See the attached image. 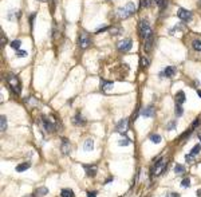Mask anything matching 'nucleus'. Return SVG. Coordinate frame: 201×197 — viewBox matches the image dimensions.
Masks as SVG:
<instances>
[{
    "mask_svg": "<svg viewBox=\"0 0 201 197\" xmlns=\"http://www.w3.org/2000/svg\"><path fill=\"white\" fill-rule=\"evenodd\" d=\"M138 30H139V35L141 38L145 40V47H146V51H150L152 50V46H153V31H152V27L149 24V20L147 19H142L138 24Z\"/></svg>",
    "mask_w": 201,
    "mask_h": 197,
    "instance_id": "nucleus-1",
    "label": "nucleus"
},
{
    "mask_svg": "<svg viewBox=\"0 0 201 197\" xmlns=\"http://www.w3.org/2000/svg\"><path fill=\"white\" fill-rule=\"evenodd\" d=\"M134 12H135V4H134L133 1H130V3H127L126 6H123L117 10V15L119 19H127Z\"/></svg>",
    "mask_w": 201,
    "mask_h": 197,
    "instance_id": "nucleus-2",
    "label": "nucleus"
},
{
    "mask_svg": "<svg viewBox=\"0 0 201 197\" xmlns=\"http://www.w3.org/2000/svg\"><path fill=\"white\" fill-rule=\"evenodd\" d=\"M7 83L10 85V87L12 89V91L15 93V94H20L21 91V83L20 81H19V78L16 75H13V74H10L7 78Z\"/></svg>",
    "mask_w": 201,
    "mask_h": 197,
    "instance_id": "nucleus-3",
    "label": "nucleus"
},
{
    "mask_svg": "<svg viewBox=\"0 0 201 197\" xmlns=\"http://www.w3.org/2000/svg\"><path fill=\"white\" fill-rule=\"evenodd\" d=\"M78 44H79V47L82 50L88 49L91 44V36L87 32H85V31H80L79 35H78Z\"/></svg>",
    "mask_w": 201,
    "mask_h": 197,
    "instance_id": "nucleus-4",
    "label": "nucleus"
},
{
    "mask_svg": "<svg viewBox=\"0 0 201 197\" xmlns=\"http://www.w3.org/2000/svg\"><path fill=\"white\" fill-rule=\"evenodd\" d=\"M117 47H118V50H119L121 52H127L129 50L133 47V40L129 39V38H126V39H123V40L118 42Z\"/></svg>",
    "mask_w": 201,
    "mask_h": 197,
    "instance_id": "nucleus-5",
    "label": "nucleus"
},
{
    "mask_svg": "<svg viewBox=\"0 0 201 197\" xmlns=\"http://www.w3.org/2000/svg\"><path fill=\"white\" fill-rule=\"evenodd\" d=\"M127 129H129V119L127 118L121 119V121L117 123V126H115V132L119 133V134H122V135L127 132Z\"/></svg>",
    "mask_w": 201,
    "mask_h": 197,
    "instance_id": "nucleus-6",
    "label": "nucleus"
},
{
    "mask_svg": "<svg viewBox=\"0 0 201 197\" xmlns=\"http://www.w3.org/2000/svg\"><path fill=\"white\" fill-rule=\"evenodd\" d=\"M42 125H43V127H44V130L47 133H54L56 130L54 122H51L46 115H42Z\"/></svg>",
    "mask_w": 201,
    "mask_h": 197,
    "instance_id": "nucleus-7",
    "label": "nucleus"
},
{
    "mask_svg": "<svg viewBox=\"0 0 201 197\" xmlns=\"http://www.w3.org/2000/svg\"><path fill=\"white\" fill-rule=\"evenodd\" d=\"M177 16H178L182 22H190V20H192V12L188 11V10L180 8L178 11H177Z\"/></svg>",
    "mask_w": 201,
    "mask_h": 197,
    "instance_id": "nucleus-8",
    "label": "nucleus"
},
{
    "mask_svg": "<svg viewBox=\"0 0 201 197\" xmlns=\"http://www.w3.org/2000/svg\"><path fill=\"white\" fill-rule=\"evenodd\" d=\"M165 169H166V164L162 161V160H158V161L155 162V165H154V172H153V174L160 176V174H162V173L165 172Z\"/></svg>",
    "mask_w": 201,
    "mask_h": 197,
    "instance_id": "nucleus-9",
    "label": "nucleus"
},
{
    "mask_svg": "<svg viewBox=\"0 0 201 197\" xmlns=\"http://www.w3.org/2000/svg\"><path fill=\"white\" fill-rule=\"evenodd\" d=\"M60 150L64 156H68L71 151V146H70V141L67 138H62V145H60Z\"/></svg>",
    "mask_w": 201,
    "mask_h": 197,
    "instance_id": "nucleus-10",
    "label": "nucleus"
},
{
    "mask_svg": "<svg viewBox=\"0 0 201 197\" xmlns=\"http://www.w3.org/2000/svg\"><path fill=\"white\" fill-rule=\"evenodd\" d=\"M83 169H85L87 177H94L96 174L98 168H96V165H83Z\"/></svg>",
    "mask_w": 201,
    "mask_h": 197,
    "instance_id": "nucleus-11",
    "label": "nucleus"
},
{
    "mask_svg": "<svg viewBox=\"0 0 201 197\" xmlns=\"http://www.w3.org/2000/svg\"><path fill=\"white\" fill-rule=\"evenodd\" d=\"M141 114L144 117H154V114H155V109H154V106L153 105H149V106H146V107L144 109V110L141 111Z\"/></svg>",
    "mask_w": 201,
    "mask_h": 197,
    "instance_id": "nucleus-12",
    "label": "nucleus"
},
{
    "mask_svg": "<svg viewBox=\"0 0 201 197\" xmlns=\"http://www.w3.org/2000/svg\"><path fill=\"white\" fill-rule=\"evenodd\" d=\"M113 86H114V83H113L111 81H106V79H102L101 81V90L105 93L110 91V90L113 89Z\"/></svg>",
    "mask_w": 201,
    "mask_h": 197,
    "instance_id": "nucleus-13",
    "label": "nucleus"
},
{
    "mask_svg": "<svg viewBox=\"0 0 201 197\" xmlns=\"http://www.w3.org/2000/svg\"><path fill=\"white\" fill-rule=\"evenodd\" d=\"M174 74H176V67H173V66H168V67L163 68V73L161 74V76L165 75L166 78H170V76H174Z\"/></svg>",
    "mask_w": 201,
    "mask_h": 197,
    "instance_id": "nucleus-14",
    "label": "nucleus"
},
{
    "mask_svg": "<svg viewBox=\"0 0 201 197\" xmlns=\"http://www.w3.org/2000/svg\"><path fill=\"white\" fill-rule=\"evenodd\" d=\"M72 123H74L75 126H82V125L86 123V121H85V118L80 115V113H78L77 115L72 118Z\"/></svg>",
    "mask_w": 201,
    "mask_h": 197,
    "instance_id": "nucleus-15",
    "label": "nucleus"
},
{
    "mask_svg": "<svg viewBox=\"0 0 201 197\" xmlns=\"http://www.w3.org/2000/svg\"><path fill=\"white\" fill-rule=\"evenodd\" d=\"M174 102L176 105H182L185 102V93L184 91H178L176 95H174Z\"/></svg>",
    "mask_w": 201,
    "mask_h": 197,
    "instance_id": "nucleus-16",
    "label": "nucleus"
},
{
    "mask_svg": "<svg viewBox=\"0 0 201 197\" xmlns=\"http://www.w3.org/2000/svg\"><path fill=\"white\" fill-rule=\"evenodd\" d=\"M47 193H48V189L46 188V186H40V188H38L36 190H35L34 197H42V196H46Z\"/></svg>",
    "mask_w": 201,
    "mask_h": 197,
    "instance_id": "nucleus-17",
    "label": "nucleus"
},
{
    "mask_svg": "<svg viewBox=\"0 0 201 197\" xmlns=\"http://www.w3.org/2000/svg\"><path fill=\"white\" fill-rule=\"evenodd\" d=\"M93 149H94V141L91 140V138H88V140H86L85 143H83V150L91 151Z\"/></svg>",
    "mask_w": 201,
    "mask_h": 197,
    "instance_id": "nucleus-18",
    "label": "nucleus"
},
{
    "mask_svg": "<svg viewBox=\"0 0 201 197\" xmlns=\"http://www.w3.org/2000/svg\"><path fill=\"white\" fill-rule=\"evenodd\" d=\"M0 130H1V133H4L7 130V117L5 115L0 117Z\"/></svg>",
    "mask_w": 201,
    "mask_h": 197,
    "instance_id": "nucleus-19",
    "label": "nucleus"
},
{
    "mask_svg": "<svg viewBox=\"0 0 201 197\" xmlns=\"http://www.w3.org/2000/svg\"><path fill=\"white\" fill-rule=\"evenodd\" d=\"M29 168H31V165H29L28 162H23V164L16 166V172H24V170H28Z\"/></svg>",
    "mask_w": 201,
    "mask_h": 197,
    "instance_id": "nucleus-20",
    "label": "nucleus"
},
{
    "mask_svg": "<svg viewBox=\"0 0 201 197\" xmlns=\"http://www.w3.org/2000/svg\"><path fill=\"white\" fill-rule=\"evenodd\" d=\"M60 196L62 197H75V194H74V192L71 190V189H62V192H60Z\"/></svg>",
    "mask_w": 201,
    "mask_h": 197,
    "instance_id": "nucleus-21",
    "label": "nucleus"
},
{
    "mask_svg": "<svg viewBox=\"0 0 201 197\" xmlns=\"http://www.w3.org/2000/svg\"><path fill=\"white\" fill-rule=\"evenodd\" d=\"M192 47L194 51H200L201 52V39H194L192 42Z\"/></svg>",
    "mask_w": 201,
    "mask_h": 197,
    "instance_id": "nucleus-22",
    "label": "nucleus"
},
{
    "mask_svg": "<svg viewBox=\"0 0 201 197\" xmlns=\"http://www.w3.org/2000/svg\"><path fill=\"white\" fill-rule=\"evenodd\" d=\"M20 46H21V42L19 40V39H15V40H12L11 42V49H13V50H20Z\"/></svg>",
    "mask_w": 201,
    "mask_h": 197,
    "instance_id": "nucleus-23",
    "label": "nucleus"
},
{
    "mask_svg": "<svg viewBox=\"0 0 201 197\" xmlns=\"http://www.w3.org/2000/svg\"><path fill=\"white\" fill-rule=\"evenodd\" d=\"M184 172H185V166H184V165L177 164L176 166H174V173H176V174H182Z\"/></svg>",
    "mask_w": 201,
    "mask_h": 197,
    "instance_id": "nucleus-24",
    "label": "nucleus"
},
{
    "mask_svg": "<svg viewBox=\"0 0 201 197\" xmlns=\"http://www.w3.org/2000/svg\"><path fill=\"white\" fill-rule=\"evenodd\" d=\"M174 114H176V117H181L182 114H184V109H182L181 105H176V107H174Z\"/></svg>",
    "mask_w": 201,
    "mask_h": 197,
    "instance_id": "nucleus-25",
    "label": "nucleus"
},
{
    "mask_svg": "<svg viewBox=\"0 0 201 197\" xmlns=\"http://www.w3.org/2000/svg\"><path fill=\"white\" fill-rule=\"evenodd\" d=\"M161 140H162V137H161L160 134H150V141L154 143H160Z\"/></svg>",
    "mask_w": 201,
    "mask_h": 197,
    "instance_id": "nucleus-26",
    "label": "nucleus"
},
{
    "mask_svg": "<svg viewBox=\"0 0 201 197\" xmlns=\"http://www.w3.org/2000/svg\"><path fill=\"white\" fill-rule=\"evenodd\" d=\"M200 151H201V145H200V143H197V145L193 146V149L190 150V154H192V156L194 157V156H197V154L200 153Z\"/></svg>",
    "mask_w": 201,
    "mask_h": 197,
    "instance_id": "nucleus-27",
    "label": "nucleus"
},
{
    "mask_svg": "<svg viewBox=\"0 0 201 197\" xmlns=\"http://www.w3.org/2000/svg\"><path fill=\"white\" fill-rule=\"evenodd\" d=\"M118 145H119V146H129V145H130V140H129V138L119 140V141H118Z\"/></svg>",
    "mask_w": 201,
    "mask_h": 197,
    "instance_id": "nucleus-28",
    "label": "nucleus"
},
{
    "mask_svg": "<svg viewBox=\"0 0 201 197\" xmlns=\"http://www.w3.org/2000/svg\"><path fill=\"white\" fill-rule=\"evenodd\" d=\"M189 185H190V178L189 177H185L184 180L181 181V186H182V188H189Z\"/></svg>",
    "mask_w": 201,
    "mask_h": 197,
    "instance_id": "nucleus-29",
    "label": "nucleus"
},
{
    "mask_svg": "<svg viewBox=\"0 0 201 197\" xmlns=\"http://www.w3.org/2000/svg\"><path fill=\"white\" fill-rule=\"evenodd\" d=\"M121 32H122V28H118V27H114L110 30V34H111V35H119Z\"/></svg>",
    "mask_w": 201,
    "mask_h": 197,
    "instance_id": "nucleus-30",
    "label": "nucleus"
},
{
    "mask_svg": "<svg viewBox=\"0 0 201 197\" xmlns=\"http://www.w3.org/2000/svg\"><path fill=\"white\" fill-rule=\"evenodd\" d=\"M150 4H152V0H142L141 1L142 8H147V7H150Z\"/></svg>",
    "mask_w": 201,
    "mask_h": 197,
    "instance_id": "nucleus-31",
    "label": "nucleus"
},
{
    "mask_svg": "<svg viewBox=\"0 0 201 197\" xmlns=\"http://www.w3.org/2000/svg\"><path fill=\"white\" fill-rule=\"evenodd\" d=\"M176 125H177L176 121H170L168 125H166V130H173L174 127H176Z\"/></svg>",
    "mask_w": 201,
    "mask_h": 197,
    "instance_id": "nucleus-32",
    "label": "nucleus"
},
{
    "mask_svg": "<svg viewBox=\"0 0 201 197\" xmlns=\"http://www.w3.org/2000/svg\"><path fill=\"white\" fill-rule=\"evenodd\" d=\"M149 59H147V57H142L141 58V65L144 66V67H147V66H149Z\"/></svg>",
    "mask_w": 201,
    "mask_h": 197,
    "instance_id": "nucleus-33",
    "label": "nucleus"
},
{
    "mask_svg": "<svg viewBox=\"0 0 201 197\" xmlns=\"http://www.w3.org/2000/svg\"><path fill=\"white\" fill-rule=\"evenodd\" d=\"M16 57H19V58L27 57V51H23V50H18V51H16Z\"/></svg>",
    "mask_w": 201,
    "mask_h": 197,
    "instance_id": "nucleus-34",
    "label": "nucleus"
},
{
    "mask_svg": "<svg viewBox=\"0 0 201 197\" xmlns=\"http://www.w3.org/2000/svg\"><path fill=\"white\" fill-rule=\"evenodd\" d=\"M165 197H180V194L176 193V192H169V193L165 194Z\"/></svg>",
    "mask_w": 201,
    "mask_h": 197,
    "instance_id": "nucleus-35",
    "label": "nucleus"
},
{
    "mask_svg": "<svg viewBox=\"0 0 201 197\" xmlns=\"http://www.w3.org/2000/svg\"><path fill=\"white\" fill-rule=\"evenodd\" d=\"M155 4H157L158 7H161V8H163V6H165V0H155Z\"/></svg>",
    "mask_w": 201,
    "mask_h": 197,
    "instance_id": "nucleus-36",
    "label": "nucleus"
},
{
    "mask_svg": "<svg viewBox=\"0 0 201 197\" xmlns=\"http://www.w3.org/2000/svg\"><path fill=\"white\" fill-rule=\"evenodd\" d=\"M185 161H186V162H193V156H192V154H186V156H185Z\"/></svg>",
    "mask_w": 201,
    "mask_h": 197,
    "instance_id": "nucleus-37",
    "label": "nucleus"
},
{
    "mask_svg": "<svg viewBox=\"0 0 201 197\" xmlns=\"http://www.w3.org/2000/svg\"><path fill=\"white\" fill-rule=\"evenodd\" d=\"M5 43H7V38H5V35L1 32V43H0V44H1V47H4Z\"/></svg>",
    "mask_w": 201,
    "mask_h": 197,
    "instance_id": "nucleus-38",
    "label": "nucleus"
},
{
    "mask_svg": "<svg viewBox=\"0 0 201 197\" xmlns=\"http://www.w3.org/2000/svg\"><path fill=\"white\" fill-rule=\"evenodd\" d=\"M198 125H200V119H194V121H193V125H192V129H196Z\"/></svg>",
    "mask_w": 201,
    "mask_h": 197,
    "instance_id": "nucleus-39",
    "label": "nucleus"
},
{
    "mask_svg": "<svg viewBox=\"0 0 201 197\" xmlns=\"http://www.w3.org/2000/svg\"><path fill=\"white\" fill-rule=\"evenodd\" d=\"M189 135H190V130H186V132H185L184 134H182L181 137H180V140H184L185 137H189Z\"/></svg>",
    "mask_w": 201,
    "mask_h": 197,
    "instance_id": "nucleus-40",
    "label": "nucleus"
},
{
    "mask_svg": "<svg viewBox=\"0 0 201 197\" xmlns=\"http://www.w3.org/2000/svg\"><path fill=\"white\" fill-rule=\"evenodd\" d=\"M96 192L95 190H93V192H87V197H96Z\"/></svg>",
    "mask_w": 201,
    "mask_h": 197,
    "instance_id": "nucleus-41",
    "label": "nucleus"
},
{
    "mask_svg": "<svg viewBox=\"0 0 201 197\" xmlns=\"http://www.w3.org/2000/svg\"><path fill=\"white\" fill-rule=\"evenodd\" d=\"M107 26H103V27H101V28H98V30H96V34H99V32H103V31H106L107 30Z\"/></svg>",
    "mask_w": 201,
    "mask_h": 197,
    "instance_id": "nucleus-42",
    "label": "nucleus"
},
{
    "mask_svg": "<svg viewBox=\"0 0 201 197\" xmlns=\"http://www.w3.org/2000/svg\"><path fill=\"white\" fill-rule=\"evenodd\" d=\"M197 197H201V189H198L197 190Z\"/></svg>",
    "mask_w": 201,
    "mask_h": 197,
    "instance_id": "nucleus-43",
    "label": "nucleus"
},
{
    "mask_svg": "<svg viewBox=\"0 0 201 197\" xmlns=\"http://www.w3.org/2000/svg\"><path fill=\"white\" fill-rule=\"evenodd\" d=\"M197 95L201 98V90H197Z\"/></svg>",
    "mask_w": 201,
    "mask_h": 197,
    "instance_id": "nucleus-44",
    "label": "nucleus"
},
{
    "mask_svg": "<svg viewBox=\"0 0 201 197\" xmlns=\"http://www.w3.org/2000/svg\"><path fill=\"white\" fill-rule=\"evenodd\" d=\"M198 140H200V142H201V133H198Z\"/></svg>",
    "mask_w": 201,
    "mask_h": 197,
    "instance_id": "nucleus-45",
    "label": "nucleus"
},
{
    "mask_svg": "<svg viewBox=\"0 0 201 197\" xmlns=\"http://www.w3.org/2000/svg\"><path fill=\"white\" fill-rule=\"evenodd\" d=\"M39 1H47V0H39Z\"/></svg>",
    "mask_w": 201,
    "mask_h": 197,
    "instance_id": "nucleus-46",
    "label": "nucleus"
},
{
    "mask_svg": "<svg viewBox=\"0 0 201 197\" xmlns=\"http://www.w3.org/2000/svg\"><path fill=\"white\" fill-rule=\"evenodd\" d=\"M198 1H200V4H201V0H198Z\"/></svg>",
    "mask_w": 201,
    "mask_h": 197,
    "instance_id": "nucleus-47",
    "label": "nucleus"
}]
</instances>
